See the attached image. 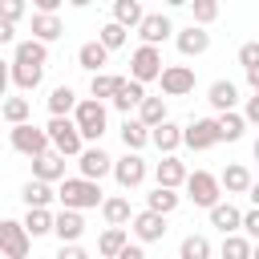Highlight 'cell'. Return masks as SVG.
Segmentation results:
<instances>
[{
    "label": "cell",
    "instance_id": "cell-39",
    "mask_svg": "<svg viewBox=\"0 0 259 259\" xmlns=\"http://www.w3.org/2000/svg\"><path fill=\"white\" fill-rule=\"evenodd\" d=\"M186 8H190V24H202V28H210L214 20H219V0H186Z\"/></svg>",
    "mask_w": 259,
    "mask_h": 259
},
{
    "label": "cell",
    "instance_id": "cell-10",
    "mask_svg": "<svg viewBox=\"0 0 259 259\" xmlns=\"http://www.w3.org/2000/svg\"><path fill=\"white\" fill-rule=\"evenodd\" d=\"M125 227L134 231L138 243H158V239H166V214H158V210H138V214H130Z\"/></svg>",
    "mask_w": 259,
    "mask_h": 259
},
{
    "label": "cell",
    "instance_id": "cell-46",
    "mask_svg": "<svg viewBox=\"0 0 259 259\" xmlns=\"http://www.w3.org/2000/svg\"><path fill=\"white\" fill-rule=\"evenodd\" d=\"M243 121H247V125L259 121V89H251V97H247V105H243Z\"/></svg>",
    "mask_w": 259,
    "mask_h": 259
},
{
    "label": "cell",
    "instance_id": "cell-52",
    "mask_svg": "<svg viewBox=\"0 0 259 259\" xmlns=\"http://www.w3.org/2000/svg\"><path fill=\"white\" fill-rule=\"evenodd\" d=\"M65 4H73V8H89L93 0H65Z\"/></svg>",
    "mask_w": 259,
    "mask_h": 259
},
{
    "label": "cell",
    "instance_id": "cell-18",
    "mask_svg": "<svg viewBox=\"0 0 259 259\" xmlns=\"http://www.w3.org/2000/svg\"><path fill=\"white\" fill-rule=\"evenodd\" d=\"M150 146L154 150H162V154H174L178 146H182V125L178 121H158V125H150Z\"/></svg>",
    "mask_w": 259,
    "mask_h": 259
},
{
    "label": "cell",
    "instance_id": "cell-12",
    "mask_svg": "<svg viewBox=\"0 0 259 259\" xmlns=\"http://www.w3.org/2000/svg\"><path fill=\"white\" fill-rule=\"evenodd\" d=\"M138 36H142V45H158V49H162V40L174 36V20H170L166 12H146V16L138 20Z\"/></svg>",
    "mask_w": 259,
    "mask_h": 259
},
{
    "label": "cell",
    "instance_id": "cell-22",
    "mask_svg": "<svg viewBox=\"0 0 259 259\" xmlns=\"http://www.w3.org/2000/svg\"><path fill=\"white\" fill-rule=\"evenodd\" d=\"M61 36H65V24H61L57 12H32V40L53 45V40H61Z\"/></svg>",
    "mask_w": 259,
    "mask_h": 259
},
{
    "label": "cell",
    "instance_id": "cell-35",
    "mask_svg": "<svg viewBox=\"0 0 259 259\" xmlns=\"http://www.w3.org/2000/svg\"><path fill=\"white\" fill-rule=\"evenodd\" d=\"M219 255H223V259H255V247H251V239H247V235L231 231V235H223Z\"/></svg>",
    "mask_w": 259,
    "mask_h": 259
},
{
    "label": "cell",
    "instance_id": "cell-6",
    "mask_svg": "<svg viewBox=\"0 0 259 259\" xmlns=\"http://www.w3.org/2000/svg\"><path fill=\"white\" fill-rule=\"evenodd\" d=\"M162 65H166V61H162V49H158V45H138V49L130 53V77L142 81V85L158 81Z\"/></svg>",
    "mask_w": 259,
    "mask_h": 259
},
{
    "label": "cell",
    "instance_id": "cell-21",
    "mask_svg": "<svg viewBox=\"0 0 259 259\" xmlns=\"http://www.w3.org/2000/svg\"><path fill=\"white\" fill-rule=\"evenodd\" d=\"M32 178H40V182H61V178H65V158H61L57 150L36 154V158H32Z\"/></svg>",
    "mask_w": 259,
    "mask_h": 259
},
{
    "label": "cell",
    "instance_id": "cell-44",
    "mask_svg": "<svg viewBox=\"0 0 259 259\" xmlns=\"http://www.w3.org/2000/svg\"><path fill=\"white\" fill-rule=\"evenodd\" d=\"M24 12H28V0H0V20H12L16 24Z\"/></svg>",
    "mask_w": 259,
    "mask_h": 259
},
{
    "label": "cell",
    "instance_id": "cell-42",
    "mask_svg": "<svg viewBox=\"0 0 259 259\" xmlns=\"http://www.w3.org/2000/svg\"><path fill=\"white\" fill-rule=\"evenodd\" d=\"M117 81H121V77H113V73H105V69H101V73H93V77H89V97L105 101V97L117 89Z\"/></svg>",
    "mask_w": 259,
    "mask_h": 259
},
{
    "label": "cell",
    "instance_id": "cell-19",
    "mask_svg": "<svg viewBox=\"0 0 259 259\" xmlns=\"http://www.w3.org/2000/svg\"><path fill=\"white\" fill-rule=\"evenodd\" d=\"M182 178H186V162H182L178 154H162V162L154 166V182H158V186L178 190V186H182Z\"/></svg>",
    "mask_w": 259,
    "mask_h": 259
},
{
    "label": "cell",
    "instance_id": "cell-30",
    "mask_svg": "<svg viewBox=\"0 0 259 259\" xmlns=\"http://www.w3.org/2000/svg\"><path fill=\"white\" fill-rule=\"evenodd\" d=\"M20 198H24V206H49V202L57 198V190H53V182L28 178V182L20 186Z\"/></svg>",
    "mask_w": 259,
    "mask_h": 259
},
{
    "label": "cell",
    "instance_id": "cell-3",
    "mask_svg": "<svg viewBox=\"0 0 259 259\" xmlns=\"http://www.w3.org/2000/svg\"><path fill=\"white\" fill-rule=\"evenodd\" d=\"M45 134H49V150H57L61 158H77V154H81V146H85L69 113H65V117H49Z\"/></svg>",
    "mask_w": 259,
    "mask_h": 259
},
{
    "label": "cell",
    "instance_id": "cell-11",
    "mask_svg": "<svg viewBox=\"0 0 259 259\" xmlns=\"http://www.w3.org/2000/svg\"><path fill=\"white\" fill-rule=\"evenodd\" d=\"M158 81H162V93H166V97H186V93H194V69H190V65H162Z\"/></svg>",
    "mask_w": 259,
    "mask_h": 259
},
{
    "label": "cell",
    "instance_id": "cell-28",
    "mask_svg": "<svg viewBox=\"0 0 259 259\" xmlns=\"http://www.w3.org/2000/svg\"><path fill=\"white\" fill-rule=\"evenodd\" d=\"M214 130H219V142H239L243 130H247V121H243L239 109H223V113L214 117Z\"/></svg>",
    "mask_w": 259,
    "mask_h": 259
},
{
    "label": "cell",
    "instance_id": "cell-4",
    "mask_svg": "<svg viewBox=\"0 0 259 259\" xmlns=\"http://www.w3.org/2000/svg\"><path fill=\"white\" fill-rule=\"evenodd\" d=\"M182 186H186V198L194 202V206H214L219 198H223V186H219V174H210V170H186V178H182Z\"/></svg>",
    "mask_w": 259,
    "mask_h": 259
},
{
    "label": "cell",
    "instance_id": "cell-25",
    "mask_svg": "<svg viewBox=\"0 0 259 259\" xmlns=\"http://www.w3.org/2000/svg\"><path fill=\"white\" fill-rule=\"evenodd\" d=\"M206 214H210V227H219L223 235H231V231H239V214H243V210H239L235 202H223V198H219L214 206H206Z\"/></svg>",
    "mask_w": 259,
    "mask_h": 259
},
{
    "label": "cell",
    "instance_id": "cell-50",
    "mask_svg": "<svg viewBox=\"0 0 259 259\" xmlns=\"http://www.w3.org/2000/svg\"><path fill=\"white\" fill-rule=\"evenodd\" d=\"M61 4H65V0H32V8H36V12H57Z\"/></svg>",
    "mask_w": 259,
    "mask_h": 259
},
{
    "label": "cell",
    "instance_id": "cell-17",
    "mask_svg": "<svg viewBox=\"0 0 259 259\" xmlns=\"http://www.w3.org/2000/svg\"><path fill=\"white\" fill-rule=\"evenodd\" d=\"M146 97V85L142 81H134V77H121L117 81V89L109 93V101H113V109H121L125 117H130V109H138V101Z\"/></svg>",
    "mask_w": 259,
    "mask_h": 259
},
{
    "label": "cell",
    "instance_id": "cell-15",
    "mask_svg": "<svg viewBox=\"0 0 259 259\" xmlns=\"http://www.w3.org/2000/svg\"><path fill=\"white\" fill-rule=\"evenodd\" d=\"M49 235H57L61 243H77V239L85 235V219H81V210L61 206V210L53 214V231H49Z\"/></svg>",
    "mask_w": 259,
    "mask_h": 259
},
{
    "label": "cell",
    "instance_id": "cell-45",
    "mask_svg": "<svg viewBox=\"0 0 259 259\" xmlns=\"http://www.w3.org/2000/svg\"><path fill=\"white\" fill-rule=\"evenodd\" d=\"M239 65H243V69H259V45H255V40H247V45L239 49Z\"/></svg>",
    "mask_w": 259,
    "mask_h": 259
},
{
    "label": "cell",
    "instance_id": "cell-47",
    "mask_svg": "<svg viewBox=\"0 0 259 259\" xmlns=\"http://www.w3.org/2000/svg\"><path fill=\"white\" fill-rule=\"evenodd\" d=\"M113 259H146V251H142V243H138V239H134V243L125 239V243H121V251H117Z\"/></svg>",
    "mask_w": 259,
    "mask_h": 259
},
{
    "label": "cell",
    "instance_id": "cell-13",
    "mask_svg": "<svg viewBox=\"0 0 259 259\" xmlns=\"http://www.w3.org/2000/svg\"><path fill=\"white\" fill-rule=\"evenodd\" d=\"M109 166H113V158H109L101 146H81V154H77V170H81V178L101 182V178L109 174Z\"/></svg>",
    "mask_w": 259,
    "mask_h": 259
},
{
    "label": "cell",
    "instance_id": "cell-34",
    "mask_svg": "<svg viewBox=\"0 0 259 259\" xmlns=\"http://www.w3.org/2000/svg\"><path fill=\"white\" fill-rule=\"evenodd\" d=\"M130 239V231L125 227H105L101 235H97V259H113L117 251H121V243Z\"/></svg>",
    "mask_w": 259,
    "mask_h": 259
},
{
    "label": "cell",
    "instance_id": "cell-8",
    "mask_svg": "<svg viewBox=\"0 0 259 259\" xmlns=\"http://www.w3.org/2000/svg\"><path fill=\"white\" fill-rule=\"evenodd\" d=\"M28 251H32V239L20 227V219H0V255L4 259H28Z\"/></svg>",
    "mask_w": 259,
    "mask_h": 259
},
{
    "label": "cell",
    "instance_id": "cell-29",
    "mask_svg": "<svg viewBox=\"0 0 259 259\" xmlns=\"http://www.w3.org/2000/svg\"><path fill=\"white\" fill-rule=\"evenodd\" d=\"M20 227L28 231V239H40V235L53 231V210H49V206H28L24 219H20Z\"/></svg>",
    "mask_w": 259,
    "mask_h": 259
},
{
    "label": "cell",
    "instance_id": "cell-9",
    "mask_svg": "<svg viewBox=\"0 0 259 259\" xmlns=\"http://www.w3.org/2000/svg\"><path fill=\"white\" fill-rule=\"evenodd\" d=\"M182 146H190L194 154H202V150H214V146H219L214 117H194L190 125H182Z\"/></svg>",
    "mask_w": 259,
    "mask_h": 259
},
{
    "label": "cell",
    "instance_id": "cell-51",
    "mask_svg": "<svg viewBox=\"0 0 259 259\" xmlns=\"http://www.w3.org/2000/svg\"><path fill=\"white\" fill-rule=\"evenodd\" d=\"M0 97H8V65L0 61Z\"/></svg>",
    "mask_w": 259,
    "mask_h": 259
},
{
    "label": "cell",
    "instance_id": "cell-7",
    "mask_svg": "<svg viewBox=\"0 0 259 259\" xmlns=\"http://www.w3.org/2000/svg\"><path fill=\"white\" fill-rule=\"evenodd\" d=\"M8 142H12V150H16V154H24V158H36V154H45V150H49V134H45L40 125H32V121L12 125V130H8Z\"/></svg>",
    "mask_w": 259,
    "mask_h": 259
},
{
    "label": "cell",
    "instance_id": "cell-54",
    "mask_svg": "<svg viewBox=\"0 0 259 259\" xmlns=\"http://www.w3.org/2000/svg\"><path fill=\"white\" fill-rule=\"evenodd\" d=\"M146 259H150V255H146Z\"/></svg>",
    "mask_w": 259,
    "mask_h": 259
},
{
    "label": "cell",
    "instance_id": "cell-43",
    "mask_svg": "<svg viewBox=\"0 0 259 259\" xmlns=\"http://www.w3.org/2000/svg\"><path fill=\"white\" fill-rule=\"evenodd\" d=\"M239 235H247V239H251V243H255V239H259V210H255V206H251V210H243V214H239Z\"/></svg>",
    "mask_w": 259,
    "mask_h": 259
},
{
    "label": "cell",
    "instance_id": "cell-20",
    "mask_svg": "<svg viewBox=\"0 0 259 259\" xmlns=\"http://www.w3.org/2000/svg\"><path fill=\"white\" fill-rule=\"evenodd\" d=\"M97 210H101V219H105V227H125L130 223V198L125 194H101V202H97Z\"/></svg>",
    "mask_w": 259,
    "mask_h": 259
},
{
    "label": "cell",
    "instance_id": "cell-38",
    "mask_svg": "<svg viewBox=\"0 0 259 259\" xmlns=\"http://www.w3.org/2000/svg\"><path fill=\"white\" fill-rule=\"evenodd\" d=\"M73 105H77V93H73L69 85H57V89L49 93V113H53V117H65V113H73Z\"/></svg>",
    "mask_w": 259,
    "mask_h": 259
},
{
    "label": "cell",
    "instance_id": "cell-32",
    "mask_svg": "<svg viewBox=\"0 0 259 259\" xmlns=\"http://www.w3.org/2000/svg\"><path fill=\"white\" fill-rule=\"evenodd\" d=\"M0 117L8 125H20V121L32 117V101L28 97H0Z\"/></svg>",
    "mask_w": 259,
    "mask_h": 259
},
{
    "label": "cell",
    "instance_id": "cell-33",
    "mask_svg": "<svg viewBox=\"0 0 259 259\" xmlns=\"http://www.w3.org/2000/svg\"><path fill=\"white\" fill-rule=\"evenodd\" d=\"M121 146H125V150H138V154H142V150L150 146V130H146V125H142L138 117H125V121H121Z\"/></svg>",
    "mask_w": 259,
    "mask_h": 259
},
{
    "label": "cell",
    "instance_id": "cell-40",
    "mask_svg": "<svg viewBox=\"0 0 259 259\" xmlns=\"http://www.w3.org/2000/svg\"><path fill=\"white\" fill-rule=\"evenodd\" d=\"M178 259H210V239L206 235H186L178 243Z\"/></svg>",
    "mask_w": 259,
    "mask_h": 259
},
{
    "label": "cell",
    "instance_id": "cell-26",
    "mask_svg": "<svg viewBox=\"0 0 259 259\" xmlns=\"http://www.w3.org/2000/svg\"><path fill=\"white\" fill-rule=\"evenodd\" d=\"M16 65H49V45L45 40H16V53H12Z\"/></svg>",
    "mask_w": 259,
    "mask_h": 259
},
{
    "label": "cell",
    "instance_id": "cell-53",
    "mask_svg": "<svg viewBox=\"0 0 259 259\" xmlns=\"http://www.w3.org/2000/svg\"><path fill=\"white\" fill-rule=\"evenodd\" d=\"M166 8H186V0H162Z\"/></svg>",
    "mask_w": 259,
    "mask_h": 259
},
{
    "label": "cell",
    "instance_id": "cell-24",
    "mask_svg": "<svg viewBox=\"0 0 259 259\" xmlns=\"http://www.w3.org/2000/svg\"><path fill=\"white\" fill-rule=\"evenodd\" d=\"M251 182H255V178H251V170H247L243 162H231V166L219 174V186H223L227 194H247Z\"/></svg>",
    "mask_w": 259,
    "mask_h": 259
},
{
    "label": "cell",
    "instance_id": "cell-23",
    "mask_svg": "<svg viewBox=\"0 0 259 259\" xmlns=\"http://www.w3.org/2000/svg\"><path fill=\"white\" fill-rule=\"evenodd\" d=\"M45 81V65H8V85H16L20 93H32L36 85Z\"/></svg>",
    "mask_w": 259,
    "mask_h": 259
},
{
    "label": "cell",
    "instance_id": "cell-16",
    "mask_svg": "<svg viewBox=\"0 0 259 259\" xmlns=\"http://www.w3.org/2000/svg\"><path fill=\"white\" fill-rule=\"evenodd\" d=\"M206 101H210L214 113H223V109H239V85H235L231 77H219V81H210Z\"/></svg>",
    "mask_w": 259,
    "mask_h": 259
},
{
    "label": "cell",
    "instance_id": "cell-2",
    "mask_svg": "<svg viewBox=\"0 0 259 259\" xmlns=\"http://www.w3.org/2000/svg\"><path fill=\"white\" fill-rule=\"evenodd\" d=\"M57 202L61 206H69V210H93L97 202H101V182H93V178H61V186H57Z\"/></svg>",
    "mask_w": 259,
    "mask_h": 259
},
{
    "label": "cell",
    "instance_id": "cell-5",
    "mask_svg": "<svg viewBox=\"0 0 259 259\" xmlns=\"http://www.w3.org/2000/svg\"><path fill=\"white\" fill-rule=\"evenodd\" d=\"M109 174L117 178V186H121V190H138V186L146 182V174H150V166H146V158H142L138 150H125L121 158H113V166H109Z\"/></svg>",
    "mask_w": 259,
    "mask_h": 259
},
{
    "label": "cell",
    "instance_id": "cell-36",
    "mask_svg": "<svg viewBox=\"0 0 259 259\" xmlns=\"http://www.w3.org/2000/svg\"><path fill=\"white\" fill-rule=\"evenodd\" d=\"M138 121L150 130V125H158V121H166V97H142L138 101Z\"/></svg>",
    "mask_w": 259,
    "mask_h": 259
},
{
    "label": "cell",
    "instance_id": "cell-31",
    "mask_svg": "<svg viewBox=\"0 0 259 259\" xmlns=\"http://www.w3.org/2000/svg\"><path fill=\"white\" fill-rule=\"evenodd\" d=\"M178 202H182V194L170 190V186H154V190L146 194V210H158V214H174Z\"/></svg>",
    "mask_w": 259,
    "mask_h": 259
},
{
    "label": "cell",
    "instance_id": "cell-1",
    "mask_svg": "<svg viewBox=\"0 0 259 259\" xmlns=\"http://www.w3.org/2000/svg\"><path fill=\"white\" fill-rule=\"evenodd\" d=\"M73 125H77V134H81V142H101V134L109 130V113H105V101H97V97H77V105H73Z\"/></svg>",
    "mask_w": 259,
    "mask_h": 259
},
{
    "label": "cell",
    "instance_id": "cell-27",
    "mask_svg": "<svg viewBox=\"0 0 259 259\" xmlns=\"http://www.w3.org/2000/svg\"><path fill=\"white\" fill-rule=\"evenodd\" d=\"M105 61H109V49H105L101 40H85V45L77 49V65H81V69H89V73H101V69H105Z\"/></svg>",
    "mask_w": 259,
    "mask_h": 259
},
{
    "label": "cell",
    "instance_id": "cell-41",
    "mask_svg": "<svg viewBox=\"0 0 259 259\" xmlns=\"http://www.w3.org/2000/svg\"><path fill=\"white\" fill-rule=\"evenodd\" d=\"M97 40H101V45H105V49L113 53V49H121V45L130 40V28H121L117 20H105V24L97 28Z\"/></svg>",
    "mask_w": 259,
    "mask_h": 259
},
{
    "label": "cell",
    "instance_id": "cell-49",
    "mask_svg": "<svg viewBox=\"0 0 259 259\" xmlns=\"http://www.w3.org/2000/svg\"><path fill=\"white\" fill-rule=\"evenodd\" d=\"M0 45H16V24L12 20H0Z\"/></svg>",
    "mask_w": 259,
    "mask_h": 259
},
{
    "label": "cell",
    "instance_id": "cell-48",
    "mask_svg": "<svg viewBox=\"0 0 259 259\" xmlns=\"http://www.w3.org/2000/svg\"><path fill=\"white\" fill-rule=\"evenodd\" d=\"M57 259H89V251H85L81 243H61V251H57Z\"/></svg>",
    "mask_w": 259,
    "mask_h": 259
},
{
    "label": "cell",
    "instance_id": "cell-14",
    "mask_svg": "<svg viewBox=\"0 0 259 259\" xmlns=\"http://www.w3.org/2000/svg\"><path fill=\"white\" fill-rule=\"evenodd\" d=\"M174 45L182 57H202L210 49V32L202 24H186V28H174Z\"/></svg>",
    "mask_w": 259,
    "mask_h": 259
},
{
    "label": "cell",
    "instance_id": "cell-37",
    "mask_svg": "<svg viewBox=\"0 0 259 259\" xmlns=\"http://www.w3.org/2000/svg\"><path fill=\"white\" fill-rule=\"evenodd\" d=\"M142 16H146L142 0H113V16H109V20H117L121 28H138Z\"/></svg>",
    "mask_w": 259,
    "mask_h": 259
}]
</instances>
